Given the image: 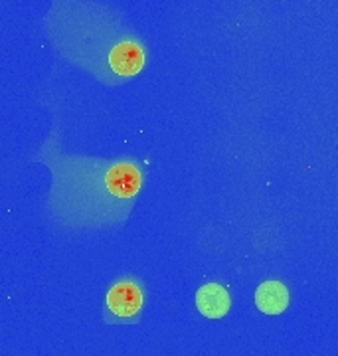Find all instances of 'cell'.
<instances>
[{
    "instance_id": "5b68a950",
    "label": "cell",
    "mask_w": 338,
    "mask_h": 356,
    "mask_svg": "<svg viewBox=\"0 0 338 356\" xmlns=\"http://www.w3.org/2000/svg\"><path fill=\"white\" fill-rule=\"evenodd\" d=\"M255 305L265 315H281L289 307L287 287L279 281H265L255 291Z\"/></svg>"
},
{
    "instance_id": "3957f363",
    "label": "cell",
    "mask_w": 338,
    "mask_h": 356,
    "mask_svg": "<svg viewBox=\"0 0 338 356\" xmlns=\"http://www.w3.org/2000/svg\"><path fill=\"white\" fill-rule=\"evenodd\" d=\"M109 64H111V70L117 76H137L138 72L143 70V65H145L143 48L135 42H121L119 46H115L111 50Z\"/></svg>"
},
{
    "instance_id": "277c9868",
    "label": "cell",
    "mask_w": 338,
    "mask_h": 356,
    "mask_svg": "<svg viewBox=\"0 0 338 356\" xmlns=\"http://www.w3.org/2000/svg\"><path fill=\"white\" fill-rule=\"evenodd\" d=\"M230 293L218 283H208L196 293V307L204 317L222 318L230 311Z\"/></svg>"
},
{
    "instance_id": "6da1fadb",
    "label": "cell",
    "mask_w": 338,
    "mask_h": 356,
    "mask_svg": "<svg viewBox=\"0 0 338 356\" xmlns=\"http://www.w3.org/2000/svg\"><path fill=\"white\" fill-rule=\"evenodd\" d=\"M107 307L117 317H133L143 307V291L133 281H121L107 293Z\"/></svg>"
},
{
    "instance_id": "7a4b0ae2",
    "label": "cell",
    "mask_w": 338,
    "mask_h": 356,
    "mask_svg": "<svg viewBox=\"0 0 338 356\" xmlns=\"http://www.w3.org/2000/svg\"><path fill=\"white\" fill-rule=\"evenodd\" d=\"M105 186L117 198H131L140 188V172L131 163H119L107 170Z\"/></svg>"
}]
</instances>
